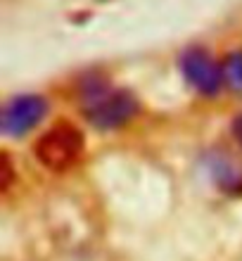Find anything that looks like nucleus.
Segmentation results:
<instances>
[{
    "label": "nucleus",
    "mask_w": 242,
    "mask_h": 261,
    "mask_svg": "<svg viewBox=\"0 0 242 261\" xmlns=\"http://www.w3.org/2000/svg\"><path fill=\"white\" fill-rule=\"evenodd\" d=\"M83 110L100 128H119L133 119L138 102L128 90H112L102 83H90L83 93Z\"/></svg>",
    "instance_id": "obj_1"
},
{
    "label": "nucleus",
    "mask_w": 242,
    "mask_h": 261,
    "mask_svg": "<svg viewBox=\"0 0 242 261\" xmlns=\"http://www.w3.org/2000/svg\"><path fill=\"white\" fill-rule=\"evenodd\" d=\"M83 152L81 130L69 124H60L50 128L45 136L36 143V157L52 171L69 169Z\"/></svg>",
    "instance_id": "obj_2"
},
{
    "label": "nucleus",
    "mask_w": 242,
    "mask_h": 261,
    "mask_svg": "<svg viewBox=\"0 0 242 261\" xmlns=\"http://www.w3.org/2000/svg\"><path fill=\"white\" fill-rule=\"evenodd\" d=\"M45 114V100L38 95H21L14 97L12 102L3 110V133L7 136H21L31 130Z\"/></svg>",
    "instance_id": "obj_3"
},
{
    "label": "nucleus",
    "mask_w": 242,
    "mask_h": 261,
    "mask_svg": "<svg viewBox=\"0 0 242 261\" xmlns=\"http://www.w3.org/2000/svg\"><path fill=\"white\" fill-rule=\"evenodd\" d=\"M183 74L204 95L219 93L223 83V69L216 67L214 60L200 48H193L185 53V57H183Z\"/></svg>",
    "instance_id": "obj_4"
},
{
    "label": "nucleus",
    "mask_w": 242,
    "mask_h": 261,
    "mask_svg": "<svg viewBox=\"0 0 242 261\" xmlns=\"http://www.w3.org/2000/svg\"><path fill=\"white\" fill-rule=\"evenodd\" d=\"M223 81L233 90H242V53L230 55L223 64Z\"/></svg>",
    "instance_id": "obj_5"
},
{
    "label": "nucleus",
    "mask_w": 242,
    "mask_h": 261,
    "mask_svg": "<svg viewBox=\"0 0 242 261\" xmlns=\"http://www.w3.org/2000/svg\"><path fill=\"white\" fill-rule=\"evenodd\" d=\"M214 173H216V178L223 183V188H230V190L242 183L240 173L235 171V166L230 164V162H226V159L221 162V166H214Z\"/></svg>",
    "instance_id": "obj_6"
}]
</instances>
